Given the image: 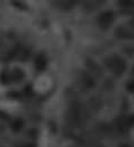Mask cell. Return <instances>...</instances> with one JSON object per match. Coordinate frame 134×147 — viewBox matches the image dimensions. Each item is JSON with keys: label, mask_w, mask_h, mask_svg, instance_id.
<instances>
[{"label": "cell", "mask_w": 134, "mask_h": 147, "mask_svg": "<svg viewBox=\"0 0 134 147\" xmlns=\"http://www.w3.org/2000/svg\"><path fill=\"white\" fill-rule=\"evenodd\" d=\"M81 84L83 87H85L86 89H90L94 86V80L92 78V75L89 73H82L81 75Z\"/></svg>", "instance_id": "cell-5"}, {"label": "cell", "mask_w": 134, "mask_h": 147, "mask_svg": "<svg viewBox=\"0 0 134 147\" xmlns=\"http://www.w3.org/2000/svg\"><path fill=\"white\" fill-rule=\"evenodd\" d=\"M105 64L108 67V70L111 73L115 74V75H121V74L126 70V63H125V61L122 57L116 56V55L108 57L105 61Z\"/></svg>", "instance_id": "cell-1"}, {"label": "cell", "mask_w": 134, "mask_h": 147, "mask_svg": "<svg viewBox=\"0 0 134 147\" xmlns=\"http://www.w3.org/2000/svg\"><path fill=\"white\" fill-rule=\"evenodd\" d=\"M130 26H131V29H133L134 30V18L130 22Z\"/></svg>", "instance_id": "cell-9"}, {"label": "cell", "mask_w": 134, "mask_h": 147, "mask_svg": "<svg viewBox=\"0 0 134 147\" xmlns=\"http://www.w3.org/2000/svg\"><path fill=\"white\" fill-rule=\"evenodd\" d=\"M67 121L73 125H78L83 121V110L78 105H73L67 111Z\"/></svg>", "instance_id": "cell-2"}, {"label": "cell", "mask_w": 134, "mask_h": 147, "mask_svg": "<svg viewBox=\"0 0 134 147\" xmlns=\"http://www.w3.org/2000/svg\"><path fill=\"white\" fill-rule=\"evenodd\" d=\"M126 88H127V90H129V91H131V92H134V81H130V82L127 83Z\"/></svg>", "instance_id": "cell-8"}, {"label": "cell", "mask_w": 134, "mask_h": 147, "mask_svg": "<svg viewBox=\"0 0 134 147\" xmlns=\"http://www.w3.org/2000/svg\"><path fill=\"white\" fill-rule=\"evenodd\" d=\"M133 72H134V69H133Z\"/></svg>", "instance_id": "cell-10"}, {"label": "cell", "mask_w": 134, "mask_h": 147, "mask_svg": "<svg viewBox=\"0 0 134 147\" xmlns=\"http://www.w3.org/2000/svg\"><path fill=\"white\" fill-rule=\"evenodd\" d=\"M115 21V14L111 10H106L101 13L98 17V25L101 29H108Z\"/></svg>", "instance_id": "cell-3"}, {"label": "cell", "mask_w": 134, "mask_h": 147, "mask_svg": "<svg viewBox=\"0 0 134 147\" xmlns=\"http://www.w3.org/2000/svg\"><path fill=\"white\" fill-rule=\"evenodd\" d=\"M116 36L119 39H134V32L132 29L125 26H118L116 30Z\"/></svg>", "instance_id": "cell-4"}, {"label": "cell", "mask_w": 134, "mask_h": 147, "mask_svg": "<svg viewBox=\"0 0 134 147\" xmlns=\"http://www.w3.org/2000/svg\"><path fill=\"white\" fill-rule=\"evenodd\" d=\"M105 2H106V0H86L84 3V8L88 9L89 11H92V10L101 7Z\"/></svg>", "instance_id": "cell-6"}, {"label": "cell", "mask_w": 134, "mask_h": 147, "mask_svg": "<svg viewBox=\"0 0 134 147\" xmlns=\"http://www.w3.org/2000/svg\"><path fill=\"white\" fill-rule=\"evenodd\" d=\"M119 7L124 11L132 13L134 10V0H119Z\"/></svg>", "instance_id": "cell-7"}]
</instances>
